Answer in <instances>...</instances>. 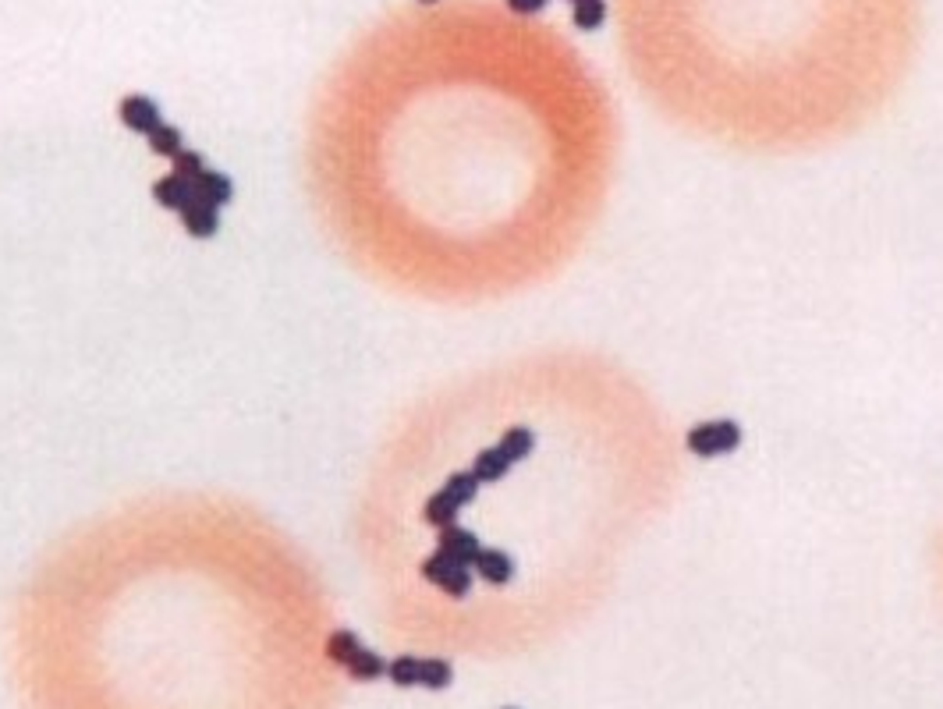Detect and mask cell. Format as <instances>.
<instances>
[{"instance_id":"6da1fadb","label":"cell","mask_w":943,"mask_h":709,"mask_svg":"<svg viewBox=\"0 0 943 709\" xmlns=\"http://www.w3.org/2000/svg\"><path fill=\"white\" fill-rule=\"evenodd\" d=\"M741 440H745V433H741V426L734 419H706L685 433L688 454H695L702 461L734 454L741 447Z\"/></svg>"},{"instance_id":"7a4b0ae2","label":"cell","mask_w":943,"mask_h":709,"mask_svg":"<svg viewBox=\"0 0 943 709\" xmlns=\"http://www.w3.org/2000/svg\"><path fill=\"white\" fill-rule=\"evenodd\" d=\"M422 578L437 585L440 593L451 596V600H465V596L472 593V568L451 561V557L440 554V550L422 561Z\"/></svg>"},{"instance_id":"3957f363","label":"cell","mask_w":943,"mask_h":709,"mask_svg":"<svg viewBox=\"0 0 943 709\" xmlns=\"http://www.w3.org/2000/svg\"><path fill=\"white\" fill-rule=\"evenodd\" d=\"M117 117L125 121V128H132V132H139V135H149V132H156V128L164 125V117H160L156 103L149 100V96H139V93H132V96H125V100H121Z\"/></svg>"},{"instance_id":"277c9868","label":"cell","mask_w":943,"mask_h":709,"mask_svg":"<svg viewBox=\"0 0 943 709\" xmlns=\"http://www.w3.org/2000/svg\"><path fill=\"white\" fill-rule=\"evenodd\" d=\"M437 550L440 554H447L451 561L458 564H468L472 568V561L479 557V550H483V543H479L476 532L461 529V525H447V529L437 532Z\"/></svg>"},{"instance_id":"5b68a950","label":"cell","mask_w":943,"mask_h":709,"mask_svg":"<svg viewBox=\"0 0 943 709\" xmlns=\"http://www.w3.org/2000/svg\"><path fill=\"white\" fill-rule=\"evenodd\" d=\"M472 571H476L483 582L504 589V585H511V578H515V557L507 554V550H497V546H483L479 557L472 561Z\"/></svg>"},{"instance_id":"8992f818","label":"cell","mask_w":943,"mask_h":709,"mask_svg":"<svg viewBox=\"0 0 943 709\" xmlns=\"http://www.w3.org/2000/svg\"><path fill=\"white\" fill-rule=\"evenodd\" d=\"M192 195H195V199H203L206 206H213V210H220V206L231 203L234 185H231V178H227V174L203 167V171L195 174V181H192Z\"/></svg>"},{"instance_id":"52a82bcc","label":"cell","mask_w":943,"mask_h":709,"mask_svg":"<svg viewBox=\"0 0 943 709\" xmlns=\"http://www.w3.org/2000/svg\"><path fill=\"white\" fill-rule=\"evenodd\" d=\"M181 224H185V231L192 234V238H213V234L220 231V210H213V206H206L203 199H188L185 206L178 210Z\"/></svg>"},{"instance_id":"ba28073f","label":"cell","mask_w":943,"mask_h":709,"mask_svg":"<svg viewBox=\"0 0 943 709\" xmlns=\"http://www.w3.org/2000/svg\"><path fill=\"white\" fill-rule=\"evenodd\" d=\"M511 468H515V465H511V461L500 454V447H483V451L472 458V468H468V472H472V476H476L479 483L486 486V483H500V479H504Z\"/></svg>"},{"instance_id":"9c48e42d","label":"cell","mask_w":943,"mask_h":709,"mask_svg":"<svg viewBox=\"0 0 943 709\" xmlns=\"http://www.w3.org/2000/svg\"><path fill=\"white\" fill-rule=\"evenodd\" d=\"M344 671H348L351 681H359V685H369V681H376V678H387V660H383L380 653H373V649L362 646L359 653H355L348 663H344Z\"/></svg>"},{"instance_id":"30bf717a","label":"cell","mask_w":943,"mask_h":709,"mask_svg":"<svg viewBox=\"0 0 943 709\" xmlns=\"http://www.w3.org/2000/svg\"><path fill=\"white\" fill-rule=\"evenodd\" d=\"M153 199L160 206H167V210H181V206L192 199V185L171 171V174H164V178L153 181Z\"/></svg>"},{"instance_id":"8fae6325","label":"cell","mask_w":943,"mask_h":709,"mask_svg":"<svg viewBox=\"0 0 943 709\" xmlns=\"http://www.w3.org/2000/svg\"><path fill=\"white\" fill-rule=\"evenodd\" d=\"M497 447L511 465H518V461H525L532 451H536V433H532L529 426H511L504 437L497 440Z\"/></svg>"},{"instance_id":"7c38bea8","label":"cell","mask_w":943,"mask_h":709,"mask_svg":"<svg viewBox=\"0 0 943 709\" xmlns=\"http://www.w3.org/2000/svg\"><path fill=\"white\" fill-rule=\"evenodd\" d=\"M458 511L461 507L454 504L451 497H447L444 490H437L433 497L422 504V518H426V525H433V529H447V525H458Z\"/></svg>"},{"instance_id":"4fadbf2b","label":"cell","mask_w":943,"mask_h":709,"mask_svg":"<svg viewBox=\"0 0 943 709\" xmlns=\"http://www.w3.org/2000/svg\"><path fill=\"white\" fill-rule=\"evenodd\" d=\"M451 685H454L451 660H444V656H422L419 688H429V692H444V688H451Z\"/></svg>"},{"instance_id":"5bb4252c","label":"cell","mask_w":943,"mask_h":709,"mask_svg":"<svg viewBox=\"0 0 943 709\" xmlns=\"http://www.w3.org/2000/svg\"><path fill=\"white\" fill-rule=\"evenodd\" d=\"M419 674H422V656L405 653V656L387 660V678L398 688H419Z\"/></svg>"},{"instance_id":"9a60e30c","label":"cell","mask_w":943,"mask_h":709,"mask_svg":"<svg viewBox=\"0 0 943 709\" xmlns=\"http://www.w3.org/2000/svg\"><path fill=\"white\" fill-rule=\"evenodd\" d=\"M479 486H483V483H479V479L465 468V472H451V476H447V483L440 486V490H444L458 507H465V504H472V500L479 497Z\"/></svg>"},{"instance_id":"2e32d148","label":"cell","mask_w":943,"mask_h":709,"mask_svg":"<svg viewBox=\"0 0 943 709\" xmlns=\"http://www.w3.org/2000/svg\"><path fill=\"white\" fill-rule=\"evenodd\" d=\"M359 649H362L359 635L351 632V628H337V632H330V639H327V660L337 663V667H344V663L359 653Z\"/></svg>"},{"instance_id":"e0dca14e","label":"cell","mask_w":943,"mask_h":709,"mask_svg":"<svg viewBox=\"0 0 943 709\" xmlns=\"http://www.w3.org/2000/svg\"><path fill=\"white\" fill-rule=\"evenodd\" d=\"M146 142H149V149H153L156 156H164V160H174V156L185 149V139H181V132L174 125H160L156 132H149L146 135Z\"/></svg>"},{"instance_id":"ac0fdd59","label":"cell","mask_w":943,"mask_h":709,"mask_svg":"<svg viewBox=\"0 0 943 709\" xmlns=\"http://www.w3.org/2000/svg\"><path fill=\"white\" fill-rule=\"evenodd\" d=\"M603 18H607V4H603V0H575V4H571V22H575L578 29L585 32L600 29Z\"/></svg>"},{"instance_id":"d6986e66","label":"cell","mask_w":943,"mask_h":709,"mask_svg":"<svg viewBox=\"0 0 943 709\" xmlns=\"http://www.w3.org/2000/svg\"><path fill=\"white\" fill-rule=\"evenodd\" d=\"M171 164H174V174H178V178H185L188 185H192L195 174H199V171L206 167V164H203V156L195 153V149H181V153L174 156Z\"/></svg>"},{"instance_id":"ffe728a7","label":"cell","mask_w":943,"mask_h":709,"mask_svg":"<svg viewBox=\"0 0 943 709\" xmlns=\"http://www.w3.org/2000/svg\"><path fill=\"white\" fill-rule=\"evenodd\" d=\"M504 4L515 11V15H539V11H543L550 0H504Z\"/></svg>"},{"instance_id":"44dd1931","label":"cell","mask_w":943,"mask_h":709,"mask_svg":"<svg viewBox=\"0 0 943 709\" xmlns=\"http://www.w3.org/2000/svg\"><path fill=\"white\" fill-rule=\"evenodd\" d=\"M422 4H437V0H422Z\"/></svg>"},{"instance_id":"7402d4cb","label":"cell","mask_w":943,"mask_h":709,"mask_svg":"<svg viewBox=\"0 0 943 709\" xmlns=\"http://www.w3.org/2000/svg\"><path fill=\"white\" fill-rule=\"evenodd\" d=\"M504 709H515V706H504Z\"/></svg>"},{"instance_id":"603a6c76","label":"cell","mask_w":943,"mask_h":709,"mask_svg":"<svg viewBox=\"0 0 943 709\" xmlns=\"http://www.w3.org/2000/svg\"><path fill=\"white\" fill-rule=\"evenodd\" d=\"M571 4H575V0H571Z\"/></svg>"}]
</instances>
